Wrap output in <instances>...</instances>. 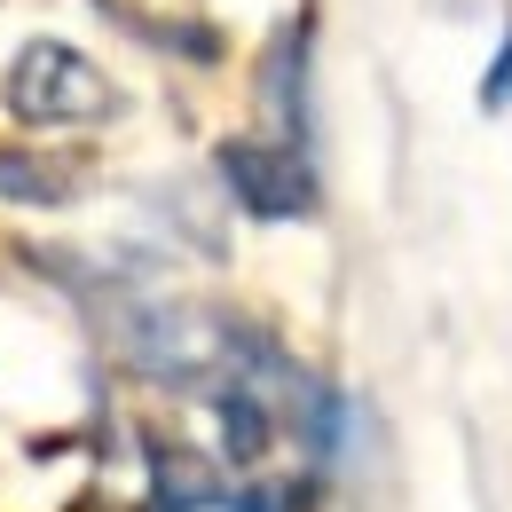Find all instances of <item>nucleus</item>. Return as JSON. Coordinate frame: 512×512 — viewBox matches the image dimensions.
<instances>
[{
	"instance_id": "obj_5",
	"label": "nucleus",
	"mask_w": 512,
	"mask_h": 512,
	"mask_svg": "<svg viewBox=\"0 0 512 512\" xmlns=\"http://www.w3.org/2000/svg\"><path fill=\"white\" fill-rule=\"evenodd\" d=\"M213 418H221V449H229V465H260L268 449H276V410L260 402L245 379H221L213 386Z\"/></svg>"
},
{
	"instance_id": "obj_3",
	"label": "nucleus",
	"mask_w": 512,
	"mask_h": 512,
	"mask_svg": "<svg viewBox=\"0 0 512 512\" xmlns=\"http://www.w3.org/2000/svg\"><path fill=\"white\" fill-rule=\"evenodd\" d=\"M213 174L229 182V197H237L253 221H308V213H316V166H308V150H292V142L229 134V142L213 150Z\"/></svg>"
},
{
	"instance_id": "obj_2",
	"label": "nucleus",
	"mask_w": 512,
	"mask_h": 512,
	"mask_svg": "<svg viewBox=\"0 0 512 512\" xmlns=\"http://www.w3.org/2000/svg\"><path fill=\"white\" fill-rule=\"evenodd\" d=\"M0 103L24 127H87V119H111L119 111L111 79L87 64L71 40H24L8 79H0Z\"/></svg>"
},
{
	"instance_id": "obj_9",
	"label": "nucleus",
	"mask_w": 512,
	"mask_h": 512,
	"mask_svg": "<svg viewBox=\"0 0 512 512\" xmlns=\"http://www.w3.org/2000/svg\"><path fill=\"white\" fill-rule=\"evenodd\" d=\"M237 505L245 512H300V489H292V481H260V489H245Z\"/></svg>"
},
{
	"instance_id": "obj_6",
	"label": "nucleus",
	"mask_w": 512,
	"mask_h": 512,
	"mask_svg": "<svg viewBox=\"0 0 512 512\" xmlns=\"http://www.w3.org/2000/svg\"><path fill=\"white\" fill-rule=\"evenodd\" d=\"M229 505V489H221V473L190 457V449H158V473H150V512H213Z\"/></svg>"
},
{
	"instance_id": "obj_8",
	"label": "nucleus",
	"mask_w": 512,
	"mask_h": 512,
	"mask_svg": "<svg viewBox=\"0 0 512 512\" xmlns=\"http://www.w3.org/2000/svg\"><path fill=\"white\" fill-rule=\"evenodd\" d=\"M473 103H481L489 119H497V111H512V24H505V48H497V64L481 71V95H473Z\"/></svg>"
},
{
	"instance_id": "obj_7",
	"label": "nucleus",
	"mask_w": 512,
	"mask_h": 512,
	"mask_svg": "<svg viewBox=\"0 0 512 512\" xmlns=\"http://www.w3.org/2000/svg\"><path fill=\"white\" fill-rule=\"evenodd\" d=\"M0 190L16 197V205H64L79 182H71L64 166H40V158H24V150H8L0 158Z\"/></svg>"
},
{
	"instance_id": "obj_1",
	"label": "nucleus",
	"mask_w": 512,
	"mask_h": 512,
	"mask_svg": "<svg viewBox=\"0 0 512 512\" xmlns=\"http://www.w3.org/2000/svg\"><path fill=\"white\" fill-rule=\"evenodd\" d=\"M119 355L158 386H205L213 371H229V316L190 308V300H134L111 316Z\"/></svg>"
},
{
	"instance_id": "obj_4",
	"label": "nucleus",
	"mask_w": 512,
	"mask_h": 512,
	"mask_svg": "<svg viewBox=\"0 0 512 512\" xmlns=\"http://www.w3.org/2000/svg\"><path fill=\"white\" fill-rule=\"evenodd\" d=\"M260 95L276 111V127L292 134V150H308V24H284L268 40V64H260Z\"/></svg>"
}]
</instances>
